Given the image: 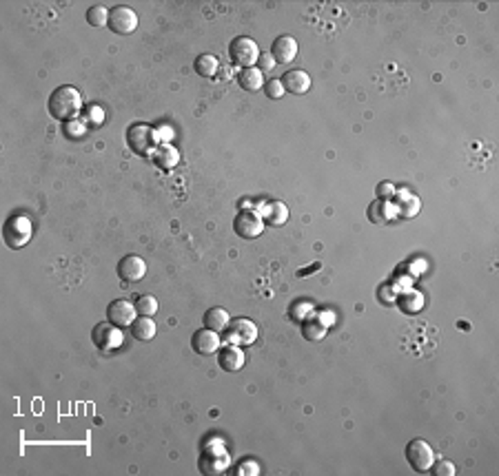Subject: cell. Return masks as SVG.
<instances>
[{
	"label": "cell",
	"instance_id": "1",
	"mask_svg": "<svg viewBox=\"0 0 499 476\" xmlns=\"http://www.w3.org/2000/svg\"><path fill=\"white\" fill-rule=\"evenodd\" d=\"M47 109L56 120L71 122L80 115V109H83V95H80V91L76 87L63 85L49 95Z\"/></svg>",
	"mask_w": 499,
	"mask_h": 476
},
{
	"label": "cell",
	"instance_id": "2",
	"mask_svg": "<svg viewBox=\"0 0 499 476\" xmlns=\"http://www.w3.org/2000/svg\"><path fill=\"white\" fill-rule=\"evenodd\" d=\"M31 235H34V224L27 215L16 213L3 226V242L7 244V248H11V251L25 248L29 244Z\"/></svg>",
	"mask_w": 499,
	"mask_h": 476
},
{
	"label": "cell",
	"instance_id": "3",
	"mask_svg": "<svg viewBox=\"0 0 499 476\" xmlns=\"http://www.w3.org/2000/svg\"><path fill=\"white\" fill-rule=\"evenodd\" d=\"M259 47L253 38H247V36H237L231 40L229 45V58L235 67H242V69H249V67H255L257 60H259Z\"/></svg>",
	"mask_w": 499,
	"mask_h": 476
},
{
	"label": "cell",
	"instance_id": "4",
	"mask_svg": "<svg viewBox=\"0 0 499 476\" xmlns=\"http://www.w3.org/2000/svg\"><path fill=\"white\" fill-rule=\"evenodd\" d=\"M197 463H200V472L207 474V476L225 474L231 465V454L222 445H211V447L202 450Z\"/></svg>",
	"mask_w": 499,
	"mask_h": 476
},
{
	"label": "cell",
	"instance_id": "5",
	"mask_svg": "<svg viewBox=\"0 0 499 476\" xmlns=\"http://www.w3.org/2000/svg\"><path fill=\"white\" fill-rule=\"evenodd\" d=\"M225 339H227V343H233L240 348L251 346L257 339V326L247 317H237V319L229 321V326L225 330Z\"/></svg>",
	"mask_w": 499,
	"mask_h": 476
},
{
	"label": "cell",
	"instance_id": "6",
	"mask_svg": "<svg viewBox=\"0 0 499 476\" xmlns=\"http://www.w3.org/2000/svg\"><path fill=\"white\" fill-rule=\"evenodd\" d=\"M264 224H267V222L262 219V215H259L257 211L245 209V211H240V213L235 215V219H233V231H235L237 237H242V239H255V237L262 235Z\"/></svg>",
	"mask_w": 499,
	"mask_h": 476
},
{
	"label": "cell",
	"instance_id": "7",
	"mask_svg": "<svg viewBox=\"0 0 499 476\" xmlns=\"http://www.w3.org/2000/svg\"><path fill=\"white\" fill-rule=\"evenodd\" d=\"M406 461L408 465L419 472V474H426L433 470V461H435V452L433 447L422 441V439H415L406 445Z\"/></svg>",
	"mask_w": 499,
	"mask_h": 476
},
{
	"label": "cell",
	"instance_id": "8",
	"mask_svg": "<svg viewBox=\"0 0 499 476\" xmlns=\"http://www.w3.org/2000/svg\"><path fill=\"white\" fill-rule=\"evenodd\" d=\"M91 341L98 350L111 353V350H118L123 346V330L113 326L111 321H103L91 330Z\"/></svg>",
	"mask_w": 499,
	"mask_h": 476
},
{
	"label": "cell",
	"instance_id": "9",
	"mask_svg": "<svg viewBox=\"0 0 499 476\" xmlns=\"http://www.w3.org/2000/svg\"><path fill=\"white\" fill-rule=\"evenodd\" d=\"M109 29L118 36H129L138 29V14L127 7V5H118L109 9Z\"/></svg>",
	"mask_w": 499,
	"mask_h": 476
},
{
	"label": "cell",
	"instance_id": "10",
	"mask_svg": "<svg viewBox=\"0 0 499 476\" xmlns=\"http://www.w3.org/2000/svg\"><path fill=\"white\" fill-rule=\"evenodd\" d=\"M127 144L135 155H149L155 147V133L147 124H133L127 131Z\"/></svg>",
	"mask_w": 499,
	"mask_h": 476
},
{
	"label": "cell",
	"instance_id": "11",
	"mask_svg": "<svg viewBox=\"0 0 499 476\" xmlns=\"http://www.w3.org/2000/svg\"><path fill=\"white\" fill-rule=\"evenodd\" d=\"M118 275L123 281H129V284H135L140 279H145L147 275V264L145 259L140 255H127L118 262Z\"/></svg>",
	"mask_w": 499,
	"mask_h": 476
},
{
	"label": "cell",
	"instance_id": "12",
	"mask_svg": "<svg viewBox=\"0 0 499 476\" xmlns=\"http://www.w3.org/2000/svg\"><path fill=\"white\" fill-rule=\"evenodd\" d=\"M135 315H138L135 313V306L131 301H127V299H115L107 308V321H111L118 328L131 326L133 319H135Z\"/></svg>",
	"mask_w": 499,
	"mask_h": 476
},
{
	"label": "cell",
	"instance_id": "13",
	"mask_svg": "<svg viewBox=\"0 0 499 476\" xmlns=\"http://www.w3.org/2000/svg\"><path fill=\"white\" fill-rule=\"evenodd\" d=\"M191 346L197 355H215L220 348H222V339H220V333H215V330H209V328H202L197 330V333L193 335L191 339Z\"/></svg>",
	"mask_w": 499,
	"mask_h": 476
},
{
	"label": "cell",
	"instance_id": "14",
	"mask_svg": "<svg viewBox=\"0 0 499 476\" xmlns=\"http://www.w3.org/2000/svg\"><path fill=\"white\" fill-rule=\"evenodd\" d=\"M297 40L293 36H279L273 40L271 45V56L275 60V65H289V62H293L297 58Z\"/></svg>",
	"mask_w": 499,
	"mask_h": 476
},
{
	"label": "cell",
	"instance_id": "15",
	"mask_svg": "<svg viewBox=\"0 0 499 476\" xmlns=\"http://www.w3.org/2000/svg\"><path fill=\"white\" fill-rule=\"evenodd\" d=\"M217 363L225 372H237L245 368V350L240 346L227 343L217 350Z\"/></svg>",
	"mask_w": 499,
	"mask_h": 476
},
{
	"label": "cell",
	"instance_id": "16",
	"mask_svg": "<svg viewBox=\"0 0 499 476\" xmlns=\"http://www.w3.org/2000/svg\"><path fill=\"white\" fill-rule=\"evenodd\" d=\"M279 82H282L284 91H289L293 95H304L311 89V76L304 69H291V71H287L282 78H279Z\"/></svg>",
	"mask_w": 499,
	"mask_h": 476
},
{
	"label": "cell",
	"instance_id": "17",
	"mask_svg": "<svg viewBox=\"0 0 499 476\" xmlns=\"http://www.w3.org/2000/svg\"><path fill=\"white\" fill-rule=\"evenodd\" d=\"M205 328H209V330H215V333H225L227 330V326H229V321H231V315L227 313L225 308H220V306H213V308H209L207 313H205Z\"/></svg>",
	"mask_w": 499,
	"mask_h": 476
},
{
	"label": "cell",
	"instance_id": "18",
	"mask_svg": "<svg viewBox=\"0 0 499 476\" xmlns=\"http://www.w3.org/2000/svg\"><path fill=\"white\" fill-rule=\"evenodd\" d=\"M129 330H131L133 339H138V341H151L155 337V333H158L153 319L151 317H143V315H138L133 319V324L129 326Z\"/></svg>",
	"mask_w": 499,
	"mask_h": 476
},
{
	"label": "cell",
	"instance_id": "19",
	"mask_svg": "<svg viewBox=\"0 0 499 476\" xmlns=\"http://www.w3.org/2000/svg\"><path fill=\"white\" fill-rule=\"evenodd\" d=\"M237 82H240V87H242L245 91H259L264 87V78H262V71H259L257 67H249V69H242L237 76Z\"/></svg>",
	"mask_w": 499,
	"mask_h": 476
},
{
	"label": "cell",
	"instance_id": "20",
	"mask_svg": "<svg viewBox=\"0 0 499 476\" xmlns=\"http://www.w3.org/2000/svg\"><path fill=\"white\" fill-rule=\"evenodd\" d=\"M153 162L158 164L160 169L171 171L175 164L180 162V153L171 147V144H160V147L153 151Z\"/></svg>",
	"mask_w": 499,
	"mask_h": 476
},
{
	"label": "cell",
	"instance_id": "21",
	"mask_svg": "<svg viewBox=\"0 0 499 476\" xmlns=\"http://www.w3.org/2000/svg\"><path fill=\"white\" fill-rule=\"evenodd\" d=\"M397 306H399V310H402V313L415 315V313H419V310H422L424 297H422V293H417V291H408V293H404L402 297L397 299Z\"/></svg>",
	"mask_w": 499,
	"mask_h": 476
},
{
	"label": "cell",
	"instance_id": "22",
	"mask_svg": "<svg viewBox=\"0 0 499 476\" xmlns=\"http://www.w3.org/2000/svg\"><path fill=\"white\" fill-rule=\"evenodd\" d=\"M195 73L197 76H202V78H213L220 69V60L211 53H202V56H197L195 60V65H193Z\"/></svg>",
	"mask_w": 499,
	"mask_h": 476
},
{
	"label": "cell",
	"instance_id": "23",
	"mask_svg": "<svg viewBox=\"0 0 499 476\" xmlns=\"http://www.w3.org/2000/svg\"><path fill=\"white\" fill-rule=\"evenodd\" d=\"M329 333V328L322 324V319H311L302 324V337L307 341H322Z\"/></svg>",
	"mask_w": 499,
	"mask_h": 476
},
{
	"label": "cell",
	"instance_id": "24",
	"mask_svg": "<svg viewBox=\"0 0 499 476\" xmlns=\"http://www.w3.org/2000/svg\"><path fill=\"white\" fill-rule=\"evenodd\" d=\"M264 215H267V222L271 226H282L289 219V209H287V204H282V202H271L267 206V213Z\"/></svg>",
	"mask_w": 499,
	"mask_h": 476
},
{
	"label": "cell",
	"instance_id": "25",
	"mask_svg": "<svg viewBox=\"0 0 499 476\" xmlns=\"http://www.w3.org/2000/svg\"><path fill=\"white\" fill-rule=\"evenodd\" d=\"M135 313L138 315H143V317H153L158 313V299L151 297V295H143V297H138L135 299Z\"/></svg>",
	"mask_w": 499,
	"mask_h": 476
},
{
	"label": "cell",
	"instance_id": "26",
	"mask_svg": "<svg viewBox=\"0 0 499 476\" xmlns=\"http://www.w3.org/2000/svg\"><path fill=\"white\" fill-rule=\"evenodd\" d=\"M87 23L91 27H107V23H109V9L103 7V5H93L87 11Z\"/></svg>",
	"mask_w": 499,
	"mask_h": 476
},
{
	"label": "cell",
	"instance_id": "27",
	"mask_svg": "<svg viewBox=\"0 0 499 476\" xmlns=\"http://www.w3.org/2000/svg\"><path fill=\"white\" fill-rule=\"evenodd\" d=\"M264 91H267V95L269 98H273V100H279V98H284V87H282V82H279V78L277 80H267L264 82Z\"/></svg>",
	"mask_w": 499,
	"mask_h": 476
},
{
	"label": "cell",
	"instance_id": "28",
	"mask_svg": "<svg viewBox=\"0 0 499 476\" xmlns=\"http://www.w3.org/2000/svg\"><path fill=\"white\" fill-rule=\"evenodd\" d=\"M433 472H435L437 476H444V474H446V476H453V474H455V465H453V463H448V461H442V463H437V465H435V470H433Z\"/></svg>",
	"mask_w": 499,
	"mask_h": 476
},
{
	"label": "cell",
	"instance_id": "29",
	"mask_svg": "<svg viewBox=\"0 0 499 476\" xmlns=\"http://www.w3.org/2000/svg\"><path fill=\"white\" fill-rule=\"evenodd\" d=\"M259 71H273L275 69V60L271 53H264V56H259Z\"/></svg>",
	"mask_w": 499,
	"mask_h": 476
},
{
	"label": "cell",
	"instance_id": "30",
	"mask_svg": "<svg viewBox=\"0 0 499 476\" xmlns=\"http://www.w3.org/2000/svg\"><path fill=\"white\" fill-rule=\"evenodd\" d=\"M389 193H395V189H393L391 182H384L382 186H379V195H389Z\"/></svg>",
	"mask_w": 499,
	"mask_h": 476
}]
</instances>
